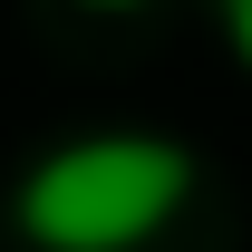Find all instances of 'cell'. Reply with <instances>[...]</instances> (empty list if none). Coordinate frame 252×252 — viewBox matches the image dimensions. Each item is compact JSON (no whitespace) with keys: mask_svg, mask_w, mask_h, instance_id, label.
Segmentation results:
<instances>
[{"mask_svg":"<svg viewBox=\"0 0 252 252\" xmlns=\"http://www.w3.org/2000/svg\"><path fill=\"white\" fill-rule=\"evenodd\" d=\"M194 194V146L156 126H97L59 136L10 185V233L30 252H136Z\"/></svg>","mask_w":252,"mask_h":252,"instance_id":"cell-1","label":"cell"},{"mask_svg":"<svg viewBox=\"0 0 252 252\" xmlns=\"http://www.w3.org/2000/svg\"><path fill=\"white\" fill-rule=\"evenodd\" d=\"M214 20H223V39H233V59L252 68V0H214Z\"/></svg>","mask_w":252,"mask_h":252,"instance_id":"cell-2","label":"cell"},{"mask_svg":"<svg viewBox=\"0 0 252 252\" xmlns=\"http://www.w3.org/2000/svg\"><path fill=\"white\" fill-rule=\"evenodd\" d=\"M78 10H146V0H78Z\"/></svg>","mask_w":252,"mask_h":252,"instance_id":"cell-3","label":"cell"}]
</instances>
